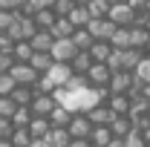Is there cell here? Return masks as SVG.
<instances>
[{"label": "cell", "mask_w": 150, "mask_h": 147, "mask_svg": "<svg viewBox=\"0 0 150 147\" xmlns=\"http://www.w3.org/2000/svg\"><path fill=\"white\" fill-rule=\"evenodd\" d=\"M12 46H15V40L6 35V32H0V52H12Z\"/></svg>", "instance_id": "obj_38"}, {"label": "cell", "mask_w": 150, "mask_h": 147, "mask_svg": "<svg viewBox=\"0 0 150 147\" xmlns=\"http://www.w3.org/2000/svg\"><path fill=\"white\" fill-rule=\"evenodd\" d=\"M29 64H32V69H35L38 75H43L55 61H52V55L49 52H32V58H29Z\"/></svg>", "instance_id": "obj_22"}, {"label": "cell", "mask_w": 150, "mask_h": 147, "mask_svg": "<svg viewBox=\"0 0 150 147\" xmlns=\"http://www.w3.org/2000/svg\"><path fill=\"white\" fill-rule=\"evenodd\" d=\"M29 141H32V136H29L26 127H15L12 136H9V144L12 147H29Z\"/></svg>", "instance_id": "obj_27"}, {"label": "cell", "mask_w": 150, "mask_h": 147, "mask_svg": "<svg viewBox=\"0 0 150 147\" xmlns=\"http://www.w3.org/2000/svg\"><path fill=\"white\" fill-rule=\"evenodd\" d=\"M110 46L112 49H127L130 46V26H115L110 35Z\"/></svg>", "instance_id": "obj_16"}, {"label": "cell", "mask_w": 150, "mask_h": 147, "mask_svg": "<svg viewBox=\"0 0 150 147\" xmlns=\"http://www.w3.org/2000/svg\"><path fill=\"white\" fill-rule=\"evenodd\" d=\"M23 0H0V9H20Z\"/></svg>", "instance_id": "obj_39"}, {"label": "cell", "mask_w": 150, "mask_h": 147, "mask_svg": "<svg viewBox=\"0 0 150 147\" xmlns=\"http://www.w3.org/2000/svg\"><path fill=\"white\" fill-rule=\"evenodd\" d=\"M69 66H72V72H75V75H87V69L93 66V58H90V52H87V49H78V52H75V58L69 61Z\"/></svg>", "instance_id": "obj_14"}, {"label": "cell", "mask_w": 150, "mask_h": 147, "mask_svg": "<svg viewBox=\"0 0 150 147\" xmlns=\"http://www.w3.org/2000/svg\"><path fill=\"white\" fill-rule=\"evenodd\" d=\"M110 75H112V69L107 66V64L93 61V66L87 69V84L95 87V90H101V87H107V84H110Z\"/></svg>", "instance_id": "obj_4"}, {"label": "cell", "mask_w": 150, "mask_h": 147, "mask_svg": "<svg viewBox=\"0 0 150 147\" xmlns=\"http://www.w3.org/2000/svg\"><path fill=\"white\" fill-rule=\"evenodd\" d=\"M15 101H12V95H0V115L3 118H12V112H15Z\"/></svg>", "instance_id": "obj_34"}, {"label": "cell", "mask_w": 150, "mask_h": 147, "mask_svg": "<svg viewBox=\"0 0 150 147\" xmlns=\"http://www.w3.org/2000/svg\"><path fill=\"white\" fill-rule=\"evenodd\" d=\"M107 18H110L115 26H133V23H136V9H133L130 3H110Z\"/></svg>", "instance_id": "obj_2"}, {"label": "cell", "mask_w": 150, "mask_h": 147, "mask_svg": "<svg viewBox=\"0 0 150 147\" xmlns=\"http://www.w3.org/2000/svg\"><path fill=\"white\" fill-rule=\"evenodd\" d=\"M87 52H90V58H93V61H98V64H104V61L110 58L112 46H110V40H93V46H90Z\"/></svg>", "instance_id": "obj_19"}, {"label": "cell", "mask_w": 150, "mask_h": 147, "mask_svg": "<svg viewBox=\"0 0 150 147\" xmlns=\"http://www.w3.org/2000/svg\"><path fill=\"white\" fill-rule=\"evenodd\" d=\"M87 29H90V35H93L95 40H110L115 23H112L110 18H93L90 23H87Z\"/></svg>", "instance_id": "obj_8"}, {"label": "cell", "mask_w": 150, "mask_h": 147, "mask_svg": "<svg viewBox=\"0 0 150 147\" xmlns=\"http://www.w3.org/2000/svg\"><path fill=\"white\" fill-rule=\"evenodd\" d=\"M0 147H12V144H9V139H0Z\"/></svg>", "instance_id": "obj_47"}, {"label": "cell", "mask_w": 150, "mask_h": 147, "mask_svg": "<svg viewBox=\"0 0 150 147\" xmlns=\"http://www.w3.org/2000/svg\"><path fill=\"white\" fill-rule=\"evenodd\" d=\"M133 72H136V78H139L142 84H150V55L142 58V61H139V66H136Z\"/></svg>", "instance_id": "obj_31"}, {"label": "cell", "mask_w": 150, "mask_h": 147, "mask_svg": "<svg viewBox=\"0 0 150 147\" xmlns=\"http://www.w3.org/2000/svg\"><path fill=\"white\" fill-rule=\"evenodd\" d=\"M29 3H32L35 9H49V6H52L55 0H29Z\"/></svg>", "instance_id": "obj_41"}, {"label": "cell", "mask_w": 150, "mask_h": 147, "mask_svg": "<svg viewBox=\"0 0 150 147\" xmlns=\"http://www.w3.org/2000/svg\"><path fill=\"white\" fill-rule=\"evenodd\" d=\"M43 75H46V81L58 90V87H64V84L72 78V66H69V64H58V61H55V64H52Z\"/></svg>", "instance_id": "obj_7"}, {"label": "cell", "mask_w": 150, "mask_h": 147, "mask_svg": "<svg viewBox=\"0 0 150 147\" xmlns=\"http://www.w3.org/2000/svg\"><path fill=\"white\" fill-rule=\"evenodd\" d=\"M139 133H142V139H144V144H150V124H147V127H142Z\"/></svg>", "instance_id": "obj_44"}, {"label": "cell", "mask_w": 150, "mask_h": 147, "mask_svg": "<svg viewBox=\"0 0 150 147\" xmlns=\"http://www.w3.org/2000/svg\"><path fill=\"white\" fill-rule=\"evenodd\" d=\"M46 118H49V124H52V127H67V124H69V118H72V110H67L64 104H55V110L49 112Z\"/></svg>", "instance_id": "obj_17"}, {"label": "cell", "mask_w": 150, "mask_h": 147, "mask_svg": "<svg viewBox=\"0 0 150 147\" xmlns=\"http://www.w3.org/2000/svg\"><path fill=\"white\" fill-rule=\"evenodd\" d=\"M67 130H69V136H72V139H87V136H90V130H93V121L87 118V112H72V118H69Z\"/></svg>", "instance_id": "obj_6"}, {"label": "cell", "mask_w": 150, "mask_h": 147, "mask_svg": "<svg viewBox=\"0 0 150 147\" xmlns=\"http://www.w3.org/2000/svg\"><path fill=\"white\" fill-rule=\"evenodd\" d=\"M107 147H124V139H118V136H112L110 141H107Z\"/></svg>", "instance_id": "obj_43"}, {"label": "cell", "mask_w": 150, "mask_h": 147, "mask_svg": "<svg viewBox=\"0 0 150 147\" xmlns=\"http://www.w3.org/2000/svg\"><path fill=\"white\" fill-rule=\"evenodd\" d=\"M87 3H90V0H75V6H87Z\"/></svg>", "instance_id": "obj_49"}, {"label": "cell", "mask_w": 150, "mask_h": 147, "mask_svg": "<svg viewBox=\"0 0 150 147\" xmlns=\"http://www.w3.org/2000/svg\"><path fill=\"white\" fill-rule=\"evenodd\" d=\"M130 130H133V118H130V115H115V118L110 121V133L118 136V139H124Z\"/></svg>", "instance_id": "obj_18"}, {"label": "cell", "mask_w": 150, "mask_h": 147, "mask_svg": "<svg viewBox=\"0 0 150 147\" xmlns=\"http://www.w3.org/2000/svg\"><path fill=\"white\" fill-rule=\"evenodd\" d=\"M18 15H20L18 9H0V32H6V29L18 20Z\"/></svg>", "instance_id": "obj_32"}, {"label": "cell", "mask_w": 150, "mask_h": 147, "mask_svg": "<svg viewBox=\"0 0 150 147\" xmlns=\"http://www.w3.org/2000/svg\"><path fill=\"white\" fill-rule=\"evenodd\" d=\"M55 12H52V6L49 9H35V15H32V20H35L38 29H52V23H55Z\"/></svg>", "instance_id": "obj_21"}, {"label": "cell", "mask_w": 150, "mask_h": 147, "mask_svg": "<svg viewBox=\"0 0 150 147\" xmlns=\"http://www.w3.org/2000/svg\"><path fill=\"white\" fill-rule=\"evenodd\" d=\"M12 130H15L12 118H3V115H0V139H9V136H12Z\"/></svg>", "instance_id": "obj_37"}, {"label": "cell", "mask_w": 150, "mask_h": 147, "mask_svg": "<svg viewBox=\"0 0 150 147\" xmlns=\"http://www.w3.org/2000/svg\"><path fill=\"white\" fill-rule=\"evenodd\" d=\"M93 40H95V37L90 35V29H87V26L72 32V43H75V49H90V46H93Z\"/></svg>", "instance_id": "obj_25"}, {"label": "cell", "mask_w": 150, "mask_h": 147, "mask_svg": "<svg viewBox=\"0 0 150 147\" xmlns=\"http://www.w3.org/2000/svg\"><path fill=\"white\" fill-rule=\"evenodd\" d=\"M12 90H15V78L9 72H0V95H9Z\"/></svg>", "instance_id": "obj_35"}, {"label": "cell", "mask_w": 150, "mask_h": 147, "mask_svg": "<svg viewBox=\"0 0 150 147\" xmlns=\"http://www.w3.org/2000/svg\"><path fill=\"white\" fill-rule=\"evenodd\" d=\"M49 32H52L55 37H72L75 26H72V20H69V18H55V23H52Z\"/></svg>", "instance_id": "obj_23"}, {"label": "cell", "mask_w": 150, "mask_h": 147, "mask_svg": "<svg viewBox=\"0 0 150 147\" xmlns=\"http://www.w3.org/2000/svg\"><path fill=\"white\" fill-rule=\"evenodd\" d=\"M12 64H15V55L12 52H0V72H9Z\"/></svg>", "instance_id": "obj_36"}, {"label": "cell", "mask_w": 150, "mask_h": 147, "mask_svg": "<svg viewBox=\"0 0 150 147\" xmlns=\"http://www.w3.org/2000/svg\"><path fill=\"white\" fill-rule=\"evenodd\" d=\"M67 147H93V144H90V139H69Z\"/></svg>", "instance_id": "obj_40"}, {"label": "cell", "mask_w": 150, "mask_h": 147, "mask_svg": "<svg viewBox=\"0 0 150 147\" xmlns=\"http://www.w3.org/2000/svg\"><path fill=\"white\" fill-rule=\"evenodd\" d=\"M142 95H144V98L150 101V84H142Z\"/></svg>", "instance_id": "obj_45"}, {"label": "cell", "mask_w": 150, "mask_h": 147, "mask_svg": "<svg viewBox=\"0 0 150 147\" xmlns=\"http://www.w3.org/2000/svg\"><path fill=\"white\" fill-rule=\"evenodd\" d=\"M144 55H150V37H147V43H144Z\"/></svg>", "instance_id": "obj_48"}, {"label": "cell", "mask_w": 150, "mask_h": 147, "mask_svg": "<svg viewBox=\"0 0 150 147\" xmlns=\"http://www.w3.org/2000/svg\"><path fill=\"white\" fill-rule=\"evenodd\" d=\"M69 139H72V136H69L67 127H49V133H46V141H49L52 147H67Z\"/></svg>", "instance_id": "obj_20"}, {"label": "cell", "mask_w": 150, "mask_h": 147, "mask_svg": "<svg viewBox=\"0 0 150 147\" xmlns=\"http://www.w3.org/2000/svg\"><path fill=\"white\" fill-rule=\"evenodd\" d=\"M87 118H90L93 124H110L112 118H115V112L107 107V101H98V104H93V107L87 110Z\"/></svg>", "instance_id": "obj_9"}, {"label": "cell", "mask_w": 150, "mask_h": 147, "mask_svg": "<svg viewBox=\"0 0 150 147\" xmlns=\"http://www.w3.org/2000/svg\"><path fill=\"white\" fill-rule=\"evenodd\" d=\"M55 95L52 92H35V98L29 101V110H32V115H49V112L55 110Z\"/></svg>", "instance_id": "obj_5"}, {"label": "cell", "mask_w": 150, "mask_h": 147, "mask_svg": "<svg viewBox=\"0 0 150 147\" xmlns=\"http://www.w3.org/2000/svg\"><path fill=\"white\" fill-rule=\"evenodd\" d=\"M32 43L29 40H15V46H12V55H15V61H29L32 58Z\"/></svg>", "instance_id": "obj_28"}, {"label": "cell", "mask_w": 150, "mask_h": 147, "mask_svg": "<svg viewBox=\"0 0 150 147\" xmlns=\"http://www.w3.org/2000/svg\"><path fill=\"white\" fill-rule=\"evenodd\" d=\"M144 147H150V144H144Z\"/></svg>", "instance_id": "obj_51"}, {"label": "cell", "mask_w": 150, "mask_h": 147, "mask_svg": "<svg viewBox=\"0 0 150 147\" xmlns=\"http://www.w3.org/2000/svg\"><path fill=\"white\" fill-rule=\"evenodd\" d=\"M87 12H90V18H107L110 3H107V0H90V3H87Z\"/></svg>", "instance_id": "obj_29"}, {"label": "cell", "mask_w": 150, "mask_h": 147, "mask_svg": "<svg viewBox=\"0 0 150 147\" xmlns=\"http://www.w3.org/2000/svg\"><path fill=\"white\" fill-rule=\"evenodd\" d=\"M72 9H75V0H55L52 3V12H55L58 18H67Z\"/></svg>", "instance_id": "obj_33"}, {"label": "cell", "mask_w": 150, "mask_h": 147, "mask_svg": "<svg viewBox=\"0 0 150 147\" xmlns=\"http://www.w3.org/2000/svg\"><path fill=\"white\" fill-rule=\"evenodd\" d=\"M104 101H107V107H110L115 115H127V110H130V95H127V92H110Z\"/></svg>", "instance_id": "obj_10"}, {"label": "cell", "mask_w": 150, "mask_h": 147, "mask_svg": "<svg viewBox=\"0 0 150 147\" xmlns=\"http://www.w3.org/2000/svg\"><path fill=\"white\" fill-rule=\"evenodd\" d=\"M142 26H144V29H147V32H150V12H147V15H144V20H142Z\"/></svg>", "instance_id": "obj_46"}, {"label": "cell", "mask_w": 150, "mask_h": 147, "mask_svg": "<svg viewBox=\"0 0 150 147\" xmlns=\"http://www.w3.org/2000/svg\"><path fill=\"white\" fill-rule=\"evenodd\" d=\"M29 43H32V49H35V52H49V49H52V43H55V35H52L49 29H38L35 35L29 37Z\"/></svg>", "instance_id": "obj_11"}, {"label": "cell", "mask_w": 150, "mask_h": 147, "mask_svg": "<svg viewBox=\"0 0 150 147\" xmlns=\"http://www.w3.org/2000/svg\"><path fill=\"white\" fill-rule=\"evenodd\" d=\"M107 3H127V0H107Z\"/></svg>", "instance_id": "obj_50"}, {"label": "cell", "mask_w": 150, "mask_h": 147, "mask_svg": "<svg viewBox=\"0 0 150 147\" xmlns=\"http://www.w3.org/2000/svg\"><path fill=\"white\" fill-rule=\"evenodd\" d=\"M29 147H52V144H49L46 139H32V141H29Z\"/></svg>", "instance_id": "obj_42"}, {"label": "cell", "mask_w": 150, "mask_h": 147, "mask_svg": "<svg viewBox=\"0 0 150 147\" xmlns=\"http://www.w3.org/2000/svg\"><path fill=\"white\" fill-rule=\"evenodd\" d=\"M75 43L72 37H55V43H52V49H49V55H52V61H58V64H69L75 58Z\"/></svg>", "instance_id": "obj_3"}, {"label": "cell", "mask_w": 150, "mask_h": 147, "mask_svg": "<svg viewBox=\"0 0 150 147\" xmlns=\"http://www.w3.org/2000/svg\"><path fill=\"white\" fill-rule=\"evenodd\" d=\"M49 118L46 115H32V121L26 124V130H29V136L32 139H46V133H49Z\"/></svg>", "instance_id": "obj_13"}, {"label": "cell", "mask_w": 150, "mask_h": 147, "mask_svg": "<svg viewBox=\"0 0 150 147\" xmlns=\"http://www.w3.org/2000/svg\"><path fill=\"white\" fill-rule=\"evenodd\" d=\"M147 37H150V32L144 29V26H130V46H136V49H144Z\"/></svg>", "instance_id": "obj_26"}, {"label": "cell", "mask_w": 150, "mask_h": 147, "mask_svg": "<svg viewBox=\"0 0 150 147\" xmlns=\"http://www.w3.org/2000/svg\"><path fill=\"white\" fill-rule=\"evenodd\" d=\"M32 121V110L29 107H15V112H12V124L15 127H26Z\"/></svg>", "instance_id": "obj_30"}, {"label": "cell", "mask_w": 150, "mask_h": 147, "mask_svg": "<svg viewBox=\"0 0 150 147\" xmlns=\"http://www.w3.org/2000/svg\"><path fill=\"white\" fill-rule=\"evenodd\" d=\"M90 144L93 147H107V141L112 139V133H110V124H93V130H90Z\"/></svg>", "instance_id": "obj_12"}, {"label": "cell", "mask_w": 150, "mask_h": 147, "mask_svg": "<svg viewBox=\"0 0 150 147\" xmlns=\"http://www.w3.org/2000/svg\"><path fill=\"white\" fill-rule=\"evenodd\" d=\"M12 95V101L18 104V107H29V101L35 98V87H23V84H15V90L9 92Z\"/></svg>", "instance_id": "obj_15"}, {"label": "cell", "mask_w": 150, "mask_h": 147, "mask_svg": "<svg viewBox=\"0 0 150 147\" xmlns=\"http://www.w3.org/2000/svg\"><path fill=\"white\" fill-rule=\"evenodd\" d=\"M9 75L15 78V84H23V87H35V81L40 78V75L32 69V64H29V61H15V64H12V69H9Z\"/></svg>", "instance_id": "obj_1"}, {"label": "cell", "mask_w": 150, "mask_h": 147, "mask_svg": "<svg viewBox=\"0 0 150 147\" xmlns=\"http://www.w3.org/2000/svg\"><path fill=\"white\" fill-rule=\"evenodd\" d=\"M67 18L72 20V26L75 29H84V26H87V23H90V12H87V6H75L72 12H69V15H67Z\"/></svg>", "instance_id": "obj_24"}]
</instances>
